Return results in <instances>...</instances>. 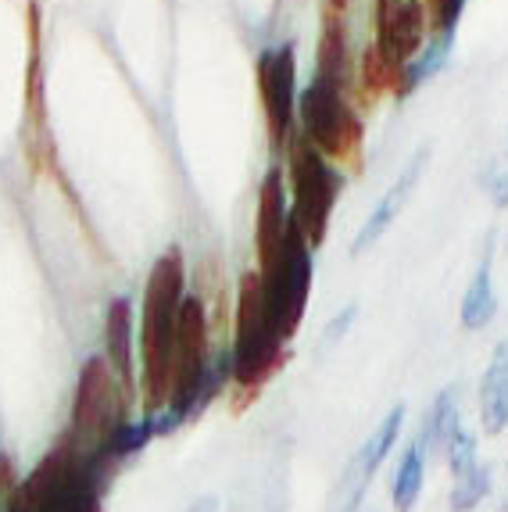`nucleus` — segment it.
Instances as JSON below:
<instances>
[{
    "label": "nucleus",
    "mask_w": 508,
    "mask_h": 512,
    "mask_svg": "<svg viewBox=\"0 0 508 512\" xmlns=\"http://www.w3.org/2000/svg\"><path fill=\"white\" fill-rule=\"evenodd\" d=\"M122 402H126V391L119 387L111 366L104 362V355L90 359L79 373V387H76V405H72V419H68L65 437L79 455H90L108 441L115 430L126 423V412H122Z\"/></svg>",
    "instance_id": "4"
},
{
    "label": "nucleus",
    "mask_w": 508,
    "mask_h": 512,
    "mask_svg": "<svg viewBox=\"0 0 508 512\" xmlns=\"http://www.w3.org/2000/svg\"><path fill=\"white\" fill-rule=\"evenodd\" d=\"M426 40V8L423 0H376V54L398 76L419 58Z\"/></svg>",
    "instance_id": "7"
},
{
    "label": "nucleus",
    "mask_w": 508,
    "mask_h": 512,
    "mask_svg": "<svg viewBox=\"0 0 508 512\" xmlns=\"http://www.w3.org/2000/svg\"><path fill=\"white\" fill-rule=\"evenodd\" d=\"M258 86H262L265 119H269L272 144H290V119H294V51L272 47L258 58Z\"/></svg>",
    "instance_id": "9"
},
{
    "label": "nucleus",
    "mask_w": 508,
    "mask_h": 512,
    "mask_svg": "<svg viewBox=\"0 0 508 512\" xmlns=\"http://www.w3.org/2000/svg\"><path fill=\"white\" fill-rule=\"evenodd\" d=\"M262 291H265V308H269V319L280 333V341H294L297 326L305 319L308 291H312V248L308 240L301 237L297 222L290 219L287 240H283L280 258L262 269Z\"/></svg>",
    "instance_id": "6"
},
{
    "label": "nucleus",
    "mask_w": 508,
    "mask_h": 512,
    "mask_svg": "<svg viewBox=\"0 0 508 512\" xmlns=\"http://www.w3.org/2000/svg\"><path fill=\"white\" fill-rule=\"evenodd\" d=\"M405 427V405H394L387 416L376 423V430L358 444V452L351 455L348 470L340 473V484L330 498V512H358L365 491L373 484L376 470L383 466V459L390 455V448L398 444V434Z\"/></svg>",
    "instance_id": "8"
},
{
    "label": "nucleus",
    "mask_w": 508,
    "mask_h": 512,
    "mask_svg": "<svg viewBox=\"0 0 508 512\" xmlns=\"http://www.w3.org/2000/svg\"><path fill=\"white\" fill-rule=\"evenodd\" d=\"M462 430V419H458V394L455 387H448V391L437 394V402L430 405V416H426L423 430H419V444H423V452H430V448H441V452H448L451 437Z\"/></svg>",
    "instance_id": "16"
},
{
    "label": "nucleus",
    "mask_w": 508,
    "mask_h": 512,
    "mask_svg": "<svg viewBox=\"0 0 508 512\" xmlns=\"http://www.w3.org/2000/svg\"><path fill=\"white\" fill-rule=\"evenodd\" d=\"M423 169H426V151H419L412 158V162H408V169L398 176V183H394V187H390L387 194H383V201L373 208V215L365 219L362 230H358V237H355V255H365V251L373 248L376 240H380L383 233H387L390 226H394V219H398L401 208L408 205L412 190L419 187V176H423Z\"/></svg>",
    "instance_id": "12"
},
{
    "label": "nucleus",
    "mask_w": 508,
    "mask_h": 512,
    "mask_svg": "<svg viewBox=\"0 0 508 512\" xmlns=\"http://www.w3.org/2000/svg\"><path fill=\"white\" fill-rule=\"evenodd\" d=\"M351 319H355V308H348L340 319H333L330 323V330H326V341H337V337H344V330L351 326Z\"/></svg>",
    "instance_id": "19"
},
{
    "label": "nucleus",
    "mask_w": 508,
    "mask_h": 512,
    "mask_svg": "<svg viewBox=\"0 0 508 512\" xmlns=\"http://www.w3.org/2000/svg\"><path fill=\"white\" fill-rule=\"evenodd\" d=\"M136 333H133V301L115 298L104 312V362L111 366L126 398L136 391Z\"/></svg>",
    "instance_id": "11"
},
{
    "label": "nucleus",
    "mask_w": 508,
    "mask_h": 512,
    "mask_svg": "<svg viewBox=\"0 0 508 512\" xmlns=\"http://www.w3.org/2000/svg\"><path fill=\"white\" fill-rule=\"evenodd\" d=\"M290 230V212H287V194H283V172L269 169L262 180V194H258V219H254V244H258V273L269 269L283 251V240Z\"/></svg>",
    "instance_id": "10"
},
{
    "label": "nucleus",
    "mask_w": 508,
    "mask_h": 512,
    "mask_svg": "<svg viewBox=\"0 0 508 512\" xmlns=\"http://www.w3.org/2000/svg\"><path fill=\"white\" fill-rule=\"evenodd\" d=\"M15 487H18L15 462H11L8 455H0V512H11V498H15Z\"/></svg>",
    "instance_id": "18"
},
{
    "label": "nucleus",
    "mask_w": 508,
    "mask_h": 512,
    "mask_svg": "<svg viewBox=\"0 0 508 512\" xmlns=\"http://www.w3.org/2000/svg\"><path fill=\"white\" fill-rule=\"evenodd\" d=\"M290 180H294V212H290V219L297 222L301 237L315 251L326 240V230H330V215L340 194V176L308 144L305 133L290 137Z\"/></svg>",
    "instance_id": "5"
},
{
    "label": "nucleus",
    "mask_w": 508,
    "mask_h": 512,
    "mask_svg": "<svg viewBox=\"0 0 508 512\" xmlns=\"http://www.w3.org/2000/svg\"><path fill=\"white\" fill-rule=\"evenodd\" d=\"M283 348L280 333L272 326L269 308H265L262 276L244 273L240 276V294H237V333H233V384L237 391L258 394V387L269 380L276 369L283 366Z\"/></svg>",
    "instance_id": "3"
},
{
    "label": "nucleus",
    "mask_w": 508,
    "mask_h": 512,
    "mask_svg": "<svg viewBox=\"0 0 508 512\" xmlns=\"http://www.w3.org/2000/svg\"><path fill=\"white\" fill-rule=\"evenodd\" d=\"M487 491H491V473H487V466H483V470H476L473 477L455 480V487H451V509L473 512L476 505L487 498Z\"/></svg>",
    "instance_id": "17"
},
{
    "label": "nucleus",
    "mask_w": 508,
    "mask_h": 512,
    "mask_svg": "<svg viewBox=\"0 0 508 512\" xmlns=\"http://www.w3.org/2000/svg\"><path fill=\"white\" fill-rule=\"evenodd\" d=\"M301 122H305V140L330 162V158H351L362 140L355 111L344 97V33L337 26L326 29L319 51V72L312 86L301 94Z\"/></svg>",
    "instance_id": "2"
},
{
    "label": "nucleus",
    "mask_w": 508,
    "mask_h": 512,
    "mask_svg": "<svg viewBox=\"0 0 508 512\" xmlns=\"http://www.w3.org/2000/svg\"><path fill=\"white\" fill-rule=\"evenodd\" d=\"M344 4H348V0H333V8H344Z\"/></svg>",
    "instance_id": "20"
},
{
    "label": "nucleus",
    "mask_w": 508,
    "mask_h": 512,
    "mask_svg": "<svg viewBox=\"0 0 508 512\" xmlns=\"http://www.w3.org/2000/svg\"><path fill=\"white\" fill-rule=\"evenodd\" d=\"M480 427L491 437L508 427V337L494 348L480 380Z\"/></svg>",
    "instance_id": "13"
},
{
    "label": "nucleus",
    "mask_w": 508,
    "mask_h": 512,
    "mask_svg": "<svg viewBox=\"0 0 508 512\" xmlns=\"http://www.w3.org/2000/svg\"><path fill=\"white\" fill-rule=\"evenodd\" d=\"M494 312H498V294H494L491 251H487L480 269H476V276L469 280L466 298H462V326H466V330H483V326H491Z\"/></svg>",
    "instance_id": "14"
},
{
    "label": "nucleus",
    "mask_w": 508,
    "mask_h": 512,
    "mask_svg": "<svg viewBox=\"0 0 508 512\" xmlns=\"http://www.w3.org/2000/svg\"><path fill=\"white\" fill-rule=\"evenodd\" d=\"M183 255L169 248L154 262L147 276L144 305H140V387H144V416H158L169 402L172 351L179 337V312H183Z\"/></svg>",
    "instance_id": "1"
},
{
    "label": "nucleus",
    "mask_w": 508,
    "mask_h": 512,
    "mask_svg": "<svg viewBox=\"0 0 508 512\" xmlns=\"http://www.w3.org/2000/svg\"><path fill=\"white\" fill-rule=\"evenodd\" d=\"M423 484H426V455H423V444L412 441L401 455L398 470L390 477V498H394V509L398 512H412L419 495H423Z\"/></svg>",
    "instance_id": "15"
}]
</instances>
